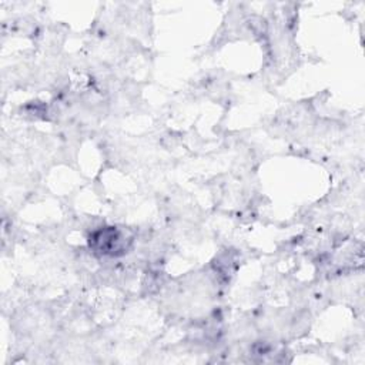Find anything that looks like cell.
<instances>
[{"label": "cell", "instance_id": "obj_1", "mask_svg": "<svg viewBox=\"0 0 365 365\" xmlns=\"http://www.w3.org/2000/svg\"><path fill=\"white\" fill-rule=\"evenodd\" d=\"M93 242L96 244V248L100 252L108 254V255H117L118 251H123L124 235L111 227L94 234Z\"/></svg>", "mask_w": 365, "mask_h": 365}]
</instances>
